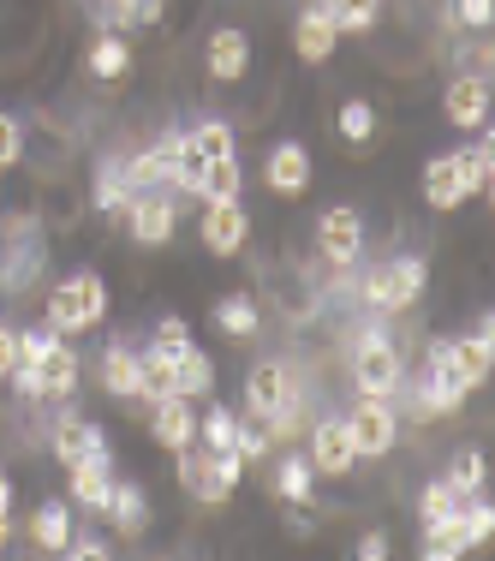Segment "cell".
Returning a JSON list of instances; mask_svg holds the SVG:
<instances>
[{
    "label": "cell",
    "mask_w": 495,
    "mask_h": 561,
    "mask_svg": "<svg viewBox=\"0 0 495 561\" xmlns=\"http://www.w3.org/2000/svg\"><path fill=\"white\" fill-rule=\"evenodd\" d=\"M245 419H257L275 443L299 431V382H292V365L257 358V365L245 370Z\"/></svg>",
    "instance_id": "obj_1"
},
{
    "label": "cell",
    "mask_w": 495,
    "mask_h": 561,
    "mask_svg": "<svg viewBox=\"0 0 495 561\" xmlns=\"http://www.w3.org/2000/svg\"><path fill=\"white\" fill-rule=\"evenodd\" d=\"M102 317H108V280L96 270H72L66 280H55V293H48V305H43V323L66 341L102 329Z\"/></svg>",
    "instance_id": "obj_2"
},
{
    "label": "cell",
    "mask_w": 495,
    "mask_h": 561,
    "mask_svg": "<svg viewBox=\"0 0 495 561\" xmlns=\"http://www.w3.org/2000/svg\"><path fill=\"white\" fill-rule=\"evenodd\" d=\"M424 287H430V263L406 251V257L382 263L377 275H365V305L370 311H412L424 299Z\"/></svg>",
    "instance_id": "obj_3"
},
{
    "label": "cell",
    "mask_w": 495,
    "mask_h": 561,
    "mask_svg": "<svg viewBox=\"0 0 495 561\" xmlns=\"http://www.w3.org/2000/svg\"><path fill=\"white\" fill-rule=\"evenodd\" d=\"M400 382H406V358H400L394 341L382 335H365L353 346V389L358 394H377V400H394Z\"/></svg>",
    "instance_id": "obj_4"
},
{
    "label": "cell",
    "mask_w": 495,
    "mask_h": 561,
    "mask_svg": "<svg viewBox=\"0 0 495 561\" xmlns=\"http://www.w3.org/2000/svg\"><path fill=\"white\" fill-rule=\"evenodd\" d=\"M346 431H353L358 460H382V454H394V443H400V412L377 394H358V407L346 412Z\"/></svg>",
    "instance_id": "obj_5"
},
{
    "label": "cell",
    "mask_w": 495,
    "mask_h": 561,
    "mask_svg": "<svg viewBox=\"0 0 495 561\" xmlns=\"http://www.w3.org/2000/svg\"><path fill=\"white\" fill-rule=\"evenodd\" d=\"M126 233H131V245H143V251H162L173 233H180V197H168V192H138L126 204Z\"/></svg>",
    "instance_id": "obj_6"
},
{
    "label": "cell",
    "mask_w": 495,
    "mask_h": 561,
    "mask_svg": "<svg viewBox=\"0 0 495 561\" xmlns=\"http://www.w3.org/2000/svg\"><path fill=\"white\" fill-rule=\"evenodd\" d=\"M19 365H31L36 370V389H43V400H72L78 394V353H72V341L55 335L48 329V341L36 346V358H19Z\"/></svg>",
    "instance_id": "obj_7"
},
{
    "label": "cell",
    "mask_w": 495,
    "mask_h": 561,
    "mask_svg": "<svg viewBox=\"0 0 495 561\" xmlns=\"http://www.w3.org/2000/svg\"><path fill=\"white\" fill-rule=\"evenodd\" d=\"M197 239L209 245V257H239L251 239V216L239 197H209L204 204V221H197Z\"/></svg>",
    "instance_id": "obj_8"
},
{
    "label": "cell",
    "mask_w": 495,
    "mask_h": 561,
    "mask_svg": "<svg viewBox=\"0 0 495 561\" xmlns=\"http://www.w3.org/2000/svg\"><path fill=\"white\" fill-rule=\"evenodd\" d=\"M316 245H323V257L334 263V270H353V263L365 257V216H358L353 204L323 209V221H316Z\"/></svg>",
    "instance_id": "obj_9"
},
{
    "label": "cell",
    "mask_w": 495,
    "mask_h": 561,
    "mask_svg": "<svg viewBox=\"0 0 495 561\" xmlns=\"http://www.w3.org/2000/svg\"><path fill=\"white\" fill-rule=\"evenodd\" d=\"M143 424H150V443H156V448L180 454V448H192V443H197V400L162 394L150 412H143Z\"/></svg>",
    "instance_id": "obj_10"
},
{
    "label": "cell",
    "mask_w": 495,
    "mask_h": 561,
    "mask_svg": "<svg viewBox=\"0 0 495 561\" xmlns=\"http://www.w3.org/2000/svg\"><path fill=\"white\" fill-rule=\"evenodd\" d=\"M304 460L316 466V478H346L358 466V448H353V431L346 419H323L311 436H304Z\"/></svg>",
    "instance_id": "obj_11"
},
{
    "label": "cell",
    "mask_w": 495,
    "mask_h": 561,
    "mask_svg": "<svg viewBox=\"0 0 495 561\" xmlns=\"http://www.w3.org/2000/svg\"><path fill=\"white\" fill-rule=\"evenodd\" d=\"M204 72H209V84H239V78L251 72V36L239 31V24H216V31H209Z\"/></svg>",
    "instance_id": "obj_12"
},
{
    "label": "cell",
    "mask_w": 495,
    "mask_h": 561,
    "mask_svg": "<svg viewBox=\"0 0 495 561\" xmlns=\"http://www.w3.org/2000/svg\"><path fill=\"white\" fill-rule=\"evenodd\" d=\"M441 114H448V126H460V131H484L490 126V78H477V72L448 78Z\"/></svg>",
    "instance_id": "obj_13"
},
{
    "label": "cell",
    "mask_w": 495,
    "mask_h": 561,
    "mask_svg": "<svg viewBox=\"0 0 495 561\" xmlns=\"http://www.w3.org/2000/svg\"><path fill=\"white\" fill-rule=\"evenodd\" d=\"M311 173H316V168H311V150H304L299 138H287V144H275L269 162H263V185H269L275 197H287V204H292V197L311 192Z\"/></svg>",
    "instance_id": "obj_14"
},
{
    "label": "cell",
    "mask_w": 495,
    "mask_h": 561,
    "mask_svg": "<svg viewBox=\"0 0 495 561\" xmlns=\"http://www.w3.org/2000/svg\"><path fill=\"white\" fill-rule=\"evenodd\" d=\"M66 496H72L84 514H102L114 496V454H96V460L66 466Z\"/></svg>",
    "instance_id": "obj_15"
},
{
    "label": "cell",
    "mask_w": 495,
    "mask_h": 561,
    "mask_svg": "<svg viewBox=\"0 0 495 561\" xmlns=\"http://www.w3.org/2000/svg\"><path fill=\"white\" fill-rule=\"evenodd\" d=\"M96 454H114L108 436H102V424L66 412V419L55 424V460H60V466H78V460H96Z\"/></svg>",
    "instance_id": "obj_16"
},
{
    "label": "cell",
    "mask_w": 495,
    "mask_h": 561,
    "mask_svg": "<svg viewBox=\"0 0 495 561\" xmlns=\"http://www.w3.org/2000/svg\"><path fill=\"white\" fill-rule=\"evenodd\" d=\"M102 389H108L119 407H126V400H138V389H143V358H138V346H126V341H108V346H102Z\"/></svg>",
    "instance_id": "obj_17"
},
{
    "label": "cell",
    "mask_w": 495,
    "mask_h": 561,
    "mask_svg": "<svg viewBox=\"0 0 495 561\" xmlns=\"http://www.w3.org/2000/svg\"><path fill=\"white\" fill-rule=\"evenodd\" d=\"M334 43H341V31L329 24L323 0H311V7L299 12V24H292V48H299L304 66H323V60L334 55Z\"/></svg>",
    "instance_id": "obj_18"
},
{
    "label": "cell",
    "mask_w": 495,
    "mask_h": 561,
    "mask_svg": "<svg viewBox=\"0 0 495 561\" xmlns=\"http://www.w3.org/2000/svg\"><path fill=\"white\" fill-rule=\"evenodd\" d=\"M24 531H31V543H36L43 556H66L78 519H72V507H66V502L48 496V502H36V514H31V526H24Z\"/></svg>",
    "instance_id": "obj_19"
},
{
    "label": "cell",
    "mask_w": 495,
    "mask_h": 561,
    "mask_svg": "<svg viewBox=\"0 0 495 561\" xmlns=\"http://www.w3.org/2000/svg\"><path fill=\"white\" fill-rule=\"evenodd\" d=\"M173 460H180V484H185V496H197V502H209V507L233 502V496H227V490L216 484V472H209V448H204V443L180 448Z\"/></svg>",
    "instance_id": "obj_20"
},
{
    "label": "cell",
    "mask_w": 495,
    "mask_h": 561,
    "mask_svg": "<svg viewBox=\"0 0 495 561\" xmlns=\"http://www.w3.org/2000/svg\"><path fill=\"white\" fill-rule=\"evenodd\" d=\"M173 394H185V400H209V394H216V358H209L197 341L173 358Z\"/></svg>",
    "instance_id": "obj_21"
},
{
    "label": "cell",
    "mask_w": 495,
    "mask_h": 561,
    "mask_svg": "<svg viewBox=\"0 0 495 561\" xmlns=\"http://www.w3.org/2000/svg\"><path fill=\"white\" fill-rule=\"evenodd\" d=\"M465 197H472V192H465L460 168H453V150L430 156V162H424V204H430V209H460Z\"/></svg>",
    "instance_id": "obj_22"
},
{
    "label": "cell",
    "mask_w": 495,
    "mask_h": 561,
    "mask_svg": "<svg viewBox=\"0 0 495 561\" xmlns=\"http://www.w3.org/2000/svg\"><path fill=\"white\" fill-rule=\"evenodd\" d=\"M84 72L96 78V84H119V78L131 72V43L119 31H102L96 43H90V55H84Z\"/></svg>",
    "instance_id": "obj_23"
},
{
    "label": "cell",
    "mask_w": 495,
    "mask_h": 561,
    "mask_svg": "<svg viewBox=\"0 0 495 561\" xmlns=\"http://www.w3.org/2000/svg\"><path fill=\"white\" fill-rule=\"evenodd\" d=\"M102 514L114 519L119 538H143V531H150V496H143L138 484H114V496H108Z\"/></svg>",
    "instance_id": "obj_24"
},
{
    "label": "cell",
    "mask_w": 495,
    "mask_h": 561,
    "mask_svg": "<svg viewBox=\"0 0 495 561\" xmlns=\"http://www.w3.org/2000/svg\"><path fill=\"white\" fill-rule=\"evenodd\" d=\"M424 377H430V382H441V389H460V394H472V377H465V358H460V341H453V335L430 341V353H424Z\"/></svg>",
    "instance_id": "obj_25"
},
{
    "label": "cell",
    "mask_w": 495,
    "mask_h": 561,
    "mask_svg": "<svg viewBox=\"0 0 495 561\" xmlns=\"http://www.w3.org/2000/svg\"><path fill=\"white\" fill-rule=\"evenodd\" d=\"M453 168H460L465 192L484 197L490 185H495V138H490V131H484L477 144H465V150H453Z\"/></svg>",
    "instance_id": "obj_26"
},
{
    "label": "cell",
    "mask_w": 495,
    "mask_h": 561,
    "mask_svg": "<svg viewBox=\"0 0 495 561\" xmlns=\"http://www.w3.org/2000/svg\"><path fill=\"white\" fill-rule=\"evenodd\" d=\"M131 185H126V173H119V162L108 156V162L96 168V192H90V204H96V216H108V221H119L126 216V204H131Z\"/></svg>",
    "instance_id": "obj_27"
},
{
    "label": "cell",
    "mask_w": 495,
    "mask_h": 561,
    "mask_svg": "<svg viewBox=\"0 0 495 561\" xmlns=\"http://www.w3.org/2000/svg\"><path fill=\"white\" fill-rule=\"evenodd\" d=\"M233 431H239V412L221 407V400L209 394V407L197 412V443H204L209 454H227V448H233Z\"/></svg>",
    "instance_id": "obj_28"
},
{
    "label": "cell",
    "mask_w": 495,
    "mask_h": 561,
    "mask_svg": "<svg viewBox=\"0 0 495 561\" xmlns=\"http://www.w3.org/2000/svg\"><path fill=\"white\" fill-rule=\"evenodd\" d=\"M448 484H453V496H484V484H490V460H484V448H460L448 460Z\"/></svg>",
    "instance_id": "obj_29"
},
{
    "label": "cell",
    "mask_w": 495,
    "mask_h": 561,
    "mask_svg": "<svg viewBox=\"0 0 495 561\" xmlns=\"http://www.w3.org/2000/svg\"><path fill=\"white\" fill-rule=\"evenodd\" d=\"M311 490H316V466L304 460V454H280V466H275V496H280V502H311Z\"/></svg>",
    "instance_id": "obj_30"
},
{
    "label": "cell",
    "mask_w": 495,
    "mask_h": 561,
    "mask_svg": "<svg viewBox=\"0 0 495 561\" xmlns=\"http://www.w3.org/2000/svg\"><path fill=\"white\" fill-rule=\"evenodd\" d=\"M216 323H221V335L251 341V335H257V323H263V311H257V299H251V293H227V299L216 305Z\"/></svg>",
    "instance_id": "obj_31"
},
{
    "label": "cell",
    "mask_w": 495,
    "mask_h": 561,
    "mask_svg": "<svg viewBox=\"0 0 495 561\" xmlns=\"http://www.w3.org/2000/svg\"><path fill=\"white\" fill-rule=\"evenodd\" d=\"M334 131H341L353 150H365V144L377 138V108H370L365 96H346L341 108H334Z\"/></svg>",
    "instance_id": "obj_32"
},
{
    "label": "cell",
    "mask_w": 495,
    "mask_h": 561,
    "mask_svg": "<svg viewBox=\"0 0 495 561\" xmlns=\"http://www.w3.org/2000/svg\"><path fill=\"white\" fill-rule=\"evenodd\" d=\"M323 12L341 36H365L382 19V0H323Z\"/></svg>",
    "instance_id": "obj_33"
},
{
    "label": "cell",
    "mask_w": 495,
    "mask_h": 561,
    "mask_svg": "<svg viewBox=\"0 0 495 561\" xmlns=\"http://www.w3.org/2000/svg\"><path fill=\"white\" fill-rule=\"evenodd\" d=\"M418 556H424V561H453V556H465L460 514H453V519H436V526H424V538H418Z\"/></svg>",
    "instance_id": "obj_34"
},
{
    "label": "cell",
    "mask_w": 495,
    "mask_h": 561,
    "mask_svg": "<svg viewBox=\"0 0 495 561\" xmlns=\"http://www.w3.org/2000/svg\"><path fill=\"white\" fill-rule=\"evenodd\" d=\"M460 538H465V550H484V543L495 538V507L484 496H465L460 502Z\"/></svg>",
    "instance_id": "obj_35"
},
{
    "label": "cell",
    "mask_w": 495,
    "mask_h": 561,
    "mask_svg": "<svg viewBox=\"0 0 495 561\" xmlns=\"http://www.w3.org/2000/svg\"><path fill=\"white\" fill-rule=\"evenodd\" d=\"M245 192V168H239V156H216L204 173V204L209 197H239Z\"/></svg>",
    "instance_id": "obj_36"
},
{
    "label": "cell",
    "mask_w": 495,
    "mask_h": 561,
    "mask_svg": "<svg viewBox=\"0 0 495 561\" xmlns=\"http://www.w3.org/2000/svg\"><path fill=\"white\" fill-rule=\"evenodd\" d=\"M185 138H192V150H204L209 162H216V156H233V126H227V119H197V126H185Z\"/></svg>",
    "instance_id": "obj_37"
},
{
    "label": "cell",
    "mask_w": 495,
    "mask_h": 561,
    "mask_svg": "<svg viewBox=\"0 0 495 561\" xmlns=\"http://www.w3.org/2000/svg\"><path fill=\"white\" fill-rule=\"evenodd\" d=\"M453 514H460V496H453L448 478H436V484L418 490V519H424V526H436V519H453Z\"/></svg>",
    "instance_id": "obj_38"
},
{
    "label": "cell",
    "mask_w": 495,
    "mask_h": 561,
    "mask_svg": "<svg viewBox=\"0 0 495 561\" xmlns=\"http://www.w3.org/2000/svg\"><path fill=\"white\" fill-rule=\"evenodd\" d=\"M19 162H24V126L19 114L0 108V168H19Z\"/></svg>",
    "instance_id": "obj_39"
},
{
    "label": "cell",
    "mask_w": 495,
    "mask_h": 561,
    "mask_svg": "<svg viewBox=\"0 0 495 561\" xmlns=\"http://www.w3.org/2000/svg\"><path fill=\"white\" fill-rule=\"evenodd\" d=\"M156 346L180 358L185 346H192V323H185V317H162V323H156Z\"/></svg>",
    "instance_id": "obj_40"
},
{
    "label": "cell",
    "mask_w": 495,
    "mask_h": 561,
    "mask_svg": "<svg viewBox=\"0 0 495 561\" xmlns=\"http://www.w3.org/2000/svg\"><path fill=\"white\" fill-rule=\"evenodd\" d=\"M280 507H287V531H292V538H311V531H316L311 502H280Z\"/></svg>",
    "instance_id": "obj_41"
},
{
    "label": "cell",
    "mask_w": 495,
    "mask_h": 561,
    "mask_svg": "<svg viewBox=\"0 0 495 561\" xmlns=\"http://www.w3.org/2000/svg\"><path fill=\"white\" fill-rule=\"evenodd\" d=\"M460 19L472 24V31H490V24H495V0H460Z\"/></svg>",
    "instance_id": "obj_42"
},
{
    "label": "cell",
    "mask_w": 495,
    "mask_h": 561,
    "mask_svg": "<svg viewBox=\"0 0 495 561\" xmlns=\"http://www.w3.org/2000/svg\"><path fill=\"white\" fill-rule=\"evenodd\" d=\"M66 556H72V561H96V556H108V543H96V538H78V531H72V543H66Z\"/></svg>",
    "instance_id": "obj_43"
},
{
    "label": "cell",
    "mask_w": 495,
    "mask_h": 561,
    "mask_svg": "<svg viewBox=\"0 0 495 561\" xmlns=\"http://www.w3.org/2000/svg\"><path fill=\"white\" fill-rule=\"evenodd\" d=\"M12 358H19V329H7V323H0V382H7Z\"/></svg>",
    "instance_id": "obj_44"
},
{
    "label": "cell",
    "mask_w": 495,
    "mask_h": 561,
    "mask_svg": "<svg viewBox=\"0 0 495 561\" xmlns=\"http://www.w3.org/2000/svg\"><path fill=\"white\" fill-rule=\"evenodd\" d=\"M358 561H388V538H382V531H365V538H358Z\"/></svg>",
    "instance_id": "obj_45"
},
{
    "label": "cell",
    "mask_w": 495,
    "mask_h": 561,
    "mask_svg": "<svg viewBox=\"0 0 495 561\" xmlns=\"http://www.w3.org/2000/svg\"><path fill=\"white\" fill-rule=\"evenodd\" d=\"M465 55H472V72H477V78H490V66H495V48H490V43L465 48Z\"/></svg>",
    "instance_id": "obj_46"
},
{
    "label": "cell",
    "mask_w": 495,
    "mask_h": 561,
    "mask_svg": "<svg viewBox=\"0 0 495 561\" xmlns=\"http://www.w3.org/2000/svg\"><path fill=\"white\" fill-rule=\"evenodd\" d=\"M138 12H143V24H156L168 12V0H138Z\"/></svg>",
    "instance_id": "obj_47"
}]
</instances>
